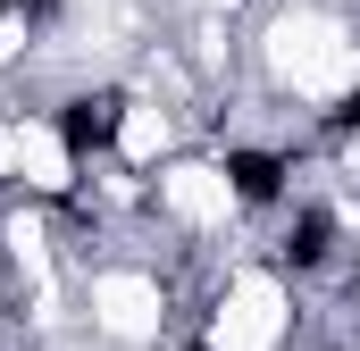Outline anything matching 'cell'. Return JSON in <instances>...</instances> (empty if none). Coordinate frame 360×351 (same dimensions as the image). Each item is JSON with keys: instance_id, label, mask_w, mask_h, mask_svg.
Returning a JSON list of instances; mask_svg holds the SVG:
<instances>
[{"instance_id": "6da1fadb", "label": "cell", "mask_w": 360, "mask_h": 351, "mask_svg": "<svg viewBox=\"0 0 360 351\" xmlns=\"http://www.w3.org/2000/svg\"><path fill=\"white\" fill-rule=\"evenodd\" d=\"M117 126H126V92L101 84V92H68L59 109H51V143L84 168V159H101L109 143H117Z\"/></svg>"}, {"instance_id": "3957f363", "label": "cell", "mask_w": 360, "mask_h": 351, "mask_svg": "<svg viewBox=\"0 0 360 351\" xmlns=\"http://www.w3.org/2000/svg\"><path fill=\"white\" fill-rule=\"evenodd\" d=\"M335 260V209H293V226H285V267H327Z\"/></svg>"}, {"instance_id": "7a4b0ae2", "label": "cell", "mask_w": 360, "mask_h": 351, "mask_svg": "<svg viewBox=\"0 0 360 351\" xmlns=\"http://www.w3.org/2000/svg\"><path fill=\"white\" fill-rule=\"evenodd\" d=\"M218 176H226V192H235L243 209H276L285 184H293V159H285V151H260V143H235Z\"/></svg>"}, {"instance_id": "277c9868", "label": "cell", "mask_w": 360, "mask_h": 351, "mask_svg": "<svg viewBox=\"0 0 360 351\" xmlns=\"http://www.w3.org/2000/svg\"><path fill=\"white\" fill-rule=\"evenodd\" d=\"M184 351H218V343H210V335H193V343H184Z\"/></svg>"}]
</instances>
